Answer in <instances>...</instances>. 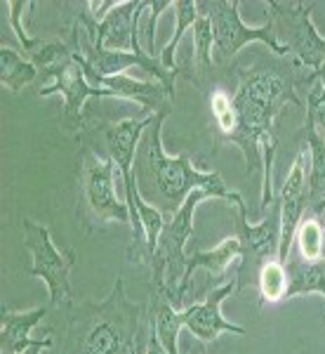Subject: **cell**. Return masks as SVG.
<instances>
[{"instance_id": "cell-15", "label": "cell", "mask_w": 325, "mask_h": 354, "mask_svg": "<svg viewBox=\"0 0 325 354\" xmlns=\"http://www.w3.org/2000/svg\"><path fill=\"white\" fill-rule=\"evenodd\" d=\"M236 260H241V243H238L236 236L224 239V241H219L210 250H196V253H191L189 262H186V272H184V277H181L179 288H177L175 307L186 300V290L191 288L193 272L205 270L213 279H224L226 270H229Z\"/></svg>"}, {"instance_id": "cell-26", "label": "cell", "mask_w": 325, "mask_h": 354, "mask_svg": "<svg viewBox=\"0 0 325 354\" xmlns=\"http://www.w3.org/2000/svg\"><path fill=\"white\" fill-rule=\"evenodd\" d=\"M304 109L309 116H313L316 125L318 128H323V133H325V64L318 68L316 73H311L309 81H306Z\"/></svg>"}, {"instance_id": "cell-19", "label": "cell", "mask_w": 325, "mask_h": 354, "mask_svg": "<svg viewBox=\"0 0 325 354\" xmlns=\"http://www.w3.org/2000/svg\"><path fill=\"white\" fill-rule=\"evenodd\" d=\"M290 277L288 298H297V295H311L318 293L325 298V260L318 262H304V260H290L285 262Z\"/></svg>"}, {"instance_id": "cell-5", "label": "cell", "mask_w": 325, "mask_h": 354, "mask_svg": "<svg viewBox=\"0 0 325 354\" xmlns=\"http://www.w3.org/2000/svg\"><path fill=\"white\" fill-rule=\"evenodd\" d=\"M316 0H266L264 8L273 24V36L288 55H293L309 73H316L325 64V36L313 26L311 12Z\"/></svg>"}, {"instance_id": "cell-31", "label": "cell", "mask_w": 325, "mask_h": 354, "mask_svg": "<svg viewBox=\"0 0 325 354\" xmlns=\"http://www.w3.org/2000/svg\"><path fill=\"white\" fill-rule=\"evenodd\" d=\"M325 213V198L321 201V205H316V208L311 210V215H323Z\"/></svg>"}, {"instance_id": "cell-22", "label": "cell", "mask_w": 325, "mask_h": 354, "mask_svg": "<svg viewBox=\"0 0 325 354\" xmlns=\"http://www.w3.org/2000/svg\"><path fill=\"white\" fill-rule=\"evenodd\" d=\"M173 10H175V33L173 38L168 41V45L158 53V59H161V64L168 68V71H181L179 66L175 64V53L177 48H179L181 38H184V33L189 31V28H193V24H196L198 19V3H193V0H177V3H173Z\"/></svg>"}, {"instance_id": "cell-33", "label": "cell", "mask_w": 325, "mask_h": 354, "mask_svg": "<svg viewBox=\"0 0 325 354\" xmlns=\"http://www.w3.org/2000/svg\"><path fill=\"white\" fill-rule=\"evenodd\" d=\"M323 260H325V255H323Z\"/></svg>"}, {"instance_id": "cell-28", "label": "cell", "mask_w": 325, "mask_h": 354, "mask_svg": "<svg viewBox=\"0 0 325 354\" xmlns=\"http://www.w3.org/2000/svg\"><path fill=\"white\" fill-rule=\"evenodd\" d=\"M173 8L170 0H158V3L149 5V24H146V53L151 57H158L156 53V24H158V17H161L163 10Z\"/></svg>"}, {"instance_id": "cell-13", "label": "cell", "mask_w": 325, "mask_h": 354, "mask_svg": "<svg viewBox=\"0 0 325 354\" xmlns=\"http://www.w3.org/2000/svg\"><path fill=\"white\" fill-rule=\"evenodd\" d=\"M231 293H236V281L221 283L219 288H215L203 302L186 307L184 312H179L181 317V326L189 328L191 335L203 345H210L219 338L221 333H233V335H248V328L231 324L221 317V302L229 298Z\"/></svg>"}, {"instance_id": "cell-3", "label": "cell", "mask_w": 325, "mask_h": 354, "mask_svg": "<svg viewBox=\"0 0 325 354\" xmlns=\"http://www.w3.org/2000/svg\"><path fill=\"white\" fill-rule=\"evenodd\" d=\"M170 113H173V106L158 111L149 130H146L144 142H141L139 163H135V180L141 187H149L153 196L165 201V205L173 213H177L179 205L196 189H208L215 194V198H224V201H231L233 205L245 203L241 194L226 189L219 173H205V170L193 168L186 151L179 153V156H168L165 153L163 123Z\"/></svg>"}, {"instance_id": "cell-25", "label": "cell", "mask_w": 325, "mask_h": 354, "mask_svg": "<svg viewBox=\"0 0 325 354\" xmlns=\"http://www.w3.org/2000/svg\"><path fill=\"white\" fill-rule=\"evenodd\" d=\"M210 111H213L215 125L219 130L221 140H229L238 128V113L236 106H233V97L226 95L221 88L215 90L213 97H210Z\"/></svg>"}, {"instance_id": "cell-17", "label": "cell", "mask_w": 325, "mask_h": 354, "mask_svg": "<svg viewBox=\"0 0 325 354\" xmlns=\"http://www.w3.org/2000/svg\"><path fill=\"white\" fill-rule=\"evenodd\" d=\"M181 317L175 310V302L170 300V293L165 288V283H153L151 281V295H149V330L156 333V338L161 340L168 354H179V338Z\"/></svg>"}, {"instance_id": "cell-1", "label": "cell", "mask_w": 325, "mask_h": 354, "mask_svg": "<svg viewBox=\"0 0 325 354\" xmlns=\"http://www.w3.org/2000/svg\"><path fill=\"white\" fill-rule=\"evenodd\" d=\"M311 76V73H309ZM309 76L297 78L295 71L278 68L273 64H259L253 68L238 71V90L233 95V106L238 113V128L226 142H233L243 151L248 163V175L262 168V218L273 203V187H271V165L276 153V135L273 123L285 104L304 106L299 100L297 88L306 85Z\"/></svg>"}, {"instance_id": "cell-21", "label": "cell", "mask_w": 325, "mask_h": 354, "mask_svg": "<svg viewBox=\"0 0 325 354\" xmlns=\"http://www.w3.org/2000/svg\"><path fill=\"white\" fill-rule=\"evenodd\" d=\"M38 68L31 59H24L12 48H0V83L12 93H21L28 83L36 81Z\"/></svg>"}, {"instance_id": "cell-32", "label": "cell", "mask_w": 325, "mask_h": 354, "mask_svg": "<svg viewBox=\"0 0 325 354\" xmlns=\"http://www.w3.org/2000/svg\"><path fill=\"white\" fill-rule=\"evenodd\" d=\"M323 230H325V213H323Z\"/></svg>"}, {"instance_id": "cell-11", "label": "cell", "mask_w": 325, "mask_h": 354, "mask_svg": "<svg viewBox=\"0 0 325 354\" xmlns=\"http://www.w3.org/2000/svg\"><path fill=\"white\" fill-rule=\"evenodd\" d=\"M48 76H52V83L38 90V95L64 97V121L68 128H83V109L90 97H113L108 90L97 88V85L88 81L85 68L81 59H78V53H73L66 62H61L59 66L52 68Z\"/></svg>"}, {"instance_id": "cell-10", "label": "cell", "mask_w": 325, "mask_h": 354, "mask_svg": "<svg viewBox=\"0 0 325 354\" xmlns=\"http://www.w3.org/2000/svg\"><path fill=\"white\" fill-rule=\"evenodd\" d=\"M149 0H139V3L125 0V3H118L104 17L101 24H95L90 19L83 5V12L78 15L76 21L88 43L101 45L106 50H121V53H144L139 43V19L149 10Z\"/></svg>"}, {"instance_id": "cell-16", "label": "cell", "mask_w": 325, "mask_h": 354, "mask_svg": "<svg viewBox=\"0 0 325 354\" xmlns=\"http://www.w3.org/2000/svg\"><path fill=\"white\" fill-rule=\"evenodd\" d=\"M48 307H36V310L17 312L3 305L0 312V354H21L36 342L31 338L38 324L45 319Z\"/></svg>"}, {"instance_id": "cell-20", "label": "cell", "mask_w": 325, "mask_h": 354, "mask_svg": "<svg viewBox=\"0 0 325 354\" xmlns=\"http://www.w3.org/2000/svg\"><path fill=\"white\" fill-rule=\"evenodd\" d=\"M257 288H259V307L276 305L288 298L290 277L285 262L278 258H269L257 272Z\"/></svg>"}, {"instance_id": "cell-12", "label": "cell", "mask_w": 325, "mask_h": 354, "mask_svg": "<svg viewBox=\"0 0 325 354\" xmlns=\"http://www.w3.org/2000/svg\"><path fill=\"white\" fill-rule=\"evenodd\" d=\"M281 248H278V260L288 262L290 248L295 243V232H297L304 210L309 208V177H306V151L302 149L295 158L293 168L283 182L281 189Z\"/></svg>"}, {"instance_id": "cell-23", "label": "cell", "mask_w": 325, "mask_h": 354, "mask_svg": "<svg viewBox=\"0 0 325 354\" xmlns=\"http://www.w3.org/2000/svg\"><path fill=\"white\" fill-rule=\"evenodd\" d=\"M295 243H297L299 260H304V262L323 260V255H325L323 220H318V215H306V218H302L297 232H295Z\"/></svg>"}, {"instance_id": "cell-8", "label": "cell", "mask_w": 325, "mask_h": 354, "mask_svg": "<svg viewBox=\"0 0 325 354\" xmlns=\"http://www.w3.org/2000/svg\"><path fill=\"white\" fill-rule=\"evenodd\" d=\"M21 227H24V245L33 260L28 274L45 281L52 307L71 302V270L76 265V253L73 250L61 253L52 241V234L41 222L24 218Z\"/></svg>"}, {"instance_id": "cell-9", "label": "cell", "mask_w": 325, "mask_h": 354, "mask_svg": "<svg viewBox=\"0 0 325 354\" xmlns=\"http://www.w3.org/2000/svg\"><path fill=\"white\" fill-rule=\"evenodd\" d=\"M236 239L241 243V262L236 274V290L257 281V272L269 258H278L281 248V205L271 203L257 225L248 222V205H236Z\"/></svg>"}, {"instance_id": "cell-6", "label": "cell", "mask_w": 325, "mask_h": 354, "mask_svg": "<svg viewBox=\"0 0 325 354\" xmlns=\"http://www.w3.org/2000/svg\"><path fill=\"white\" fill-rule=\"evenodd\" d=\"M208 198H215V194L208 189H196L189 194V198L179 205V210L173 213V218L165 222V230L161 234V241L156 245V253L149 260L151 281L165 283L173 302L177 288L181 283V277L186 272V262H189V255L184 253V248L193 234V213Z\"/></svg>"}, {"instance_id": "cell-30", "label": "cell", "mask_w": 325, "mask_h": 354, "mask_svg": "<svg viewBox=\"0 0 325 354\" xmlns=\"http://www.w3.org/2000/svg\"><path fill=\"white\" fill-rule=\"evenodd\" d=\"M146 354H168L165 352V347L161 345V340L156 338V333L149 330V347H146Z\"/></svg>"}, {"instance_id": "cell-24", "label": "cell", "mask_w": 325, "mask_h": 354, "mask_svg": "<svg viewBox=\"0 0 325 354\" xmlns=\"http://www.w3.org/2000/svg\"><path fill=\"white\" fill-rule=\"evenodd\" d=\"M193 33V62H196L198 71L205 73L215 66L213 50H215V38H213V21L210 15L205 12L203 3H198V19L191 28Z\"/></svg>"}, {"instance_id": "cell-4", "label": "cell", "mask_w": 325, "mask_h": 354, "mask_svg": "<svg viewBox=\"0 0 325 354\" xmlns=\"http://www.w3.org/2000/svg\"><path fill=\"white\" fill-rule=\"evenodd\" d=\"M116 180L123 182L113 158L85 145L78 156V220L85 232H97L108 222L132 225L128 201H121Z\"/></svg>"}, {"instance_id": "cell-7", "label": "cell", "mask_w": 325, "mask_h": 354, "mask_svg": "<svg viewBox=\"0 0 325 354\" xmlns=\"http://www.w3.org/2000/svg\"><path fill=\"white\" fill-rule=\"evenodd\" d=\"M205 12L213 21L215 50L213 59L217 66H226L248 43H264L273 55L285 57L288 53L273 36V24L266 19L259 26H245L241 19V0H201Z\"/></svg>"}, {"instance_id": "cell-18", "label": "cell", "mask_w": 325, "mask_h": 354, "mask_svg": "<svg viewBox=\"0 0 325 354\" xmlns=\"http://www.w3.org/2000/svg\"><path fill=\"white\" fill-rule=\"evenodd\" d=\"M304 147L309 149V208L313 210L325 198V137L318 133L309 113L304 123Z\"/></svg>"}, {"instance_id": "cell-14", "label": "cell", "mask_w": 325, "mask_h": 354, "mask_svg": "<svg viewBox=\"0 0 325 354\" xmlns=\"http://www.w3.org/2000/svg\"><path fill=\"white\" fill-rule=\"evenodd\" d=\"M156 113H141L139 118H125V121L111 123L104 128V151L113 158L118 173L123 177V189L125 187L137 185L135 180V156L137 145H139L141 135L149 130Z\"/></svg>"}, {"instance_id": "cell-29", "label": "cell", "mask_w": 325, "mask_h": 354, "mask_svg": "<svg viewBox=\"0 0 325 354\" xmlns=\"http://www.w3.org/2000/svg\"><path fill=\"white\" fill-rule=\"evenodd\" d=\"M50 347H52V338L45 335V338H38L31 347H28V350H24L21 354H43V350H50Z\"/></svg>"}, {"instance_id": "cell-2", "label": "cell", "mask_w": 325, "mask_h": 354, "mask_svg": "<svg viewBox=\"0 0 325 354\" xmlns=\"http://www.w3.org/2000/svg\"><path fill=\"white\" fill-rule=\"evenodd\" d=\"M66 354H137L141 307L118 277L101 302H66Z\"/></svg>"}, {"instance_id": "cell-27", "label": "cell", "mask_w": 325, "mask_h": 354, "mask_svg": "<svg viewBox=\"0 0 325 354\" xmlns=\"http://www.w3.org/2000/svg\"><path fill=\"white\" fill-rule=\"evenodd\" d=\"M33 8V3H24V0H10L8 3V10H10V26H12L17 41L19 45L24 48V55L31 59L33 55L38 53V48L43 45L41 38H31L28 33L24 31V26H21V17H24V10Z\"/></svg>"}]
</instances>
